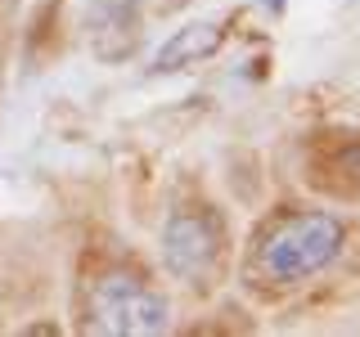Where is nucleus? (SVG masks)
<instances>
[{"mask_svg": "<svg viewBox=\"0 0 360 337\" xmlns=\"http://www.w3.org/2000/svg\"><path fill=\"white\" fill-rule=\"evenodd\" d=\"M225 41V27L221 22H189V27H180L172 41L158 50L153 59V72H176V67H194L202 63L207 54H217Z\"/></svg>", "mask_w": 360, "mask_h": 337, "instance_id": "20e7f679", "label": "nucleus"}, {"mask_svg": "<svg viewBox=\"0 0 360 337\" xmlns=\"http://www.w3.org/2000/svg\"><path fill=\"white\" fill-rule=\"evenodd\" d=\"M342 243H347V230L333 211H292V216L275 220L262 234L252 270L262 284L288 288V284H302V279L329 270L342 256Z\"/></svg>", "mask_w": 360, "mask_h": 337, "instance_id": "f257e3e1", "label": "nucleus"}, {"mask_svg": "<svg viewBox=\"0 0 360 337\" xmlns=\"http://www.w3.org/2000/svg\"><path fill=\"white\" fill-rule=\"evenodd\" d=\"M221 252H225V230L212 211L202 207H180L162 225V265L189 288H212L221 275Z\"/></svg>", "mask_w": 360, "mask_h": 337, "instance_id": "7ed1b4c3", "label": "nucleus"}, {"mask_svg": "<svg viewBox=\"0 0 360 337\" xmlns=\"http://www.w3.org/2000/svg\"><path fill=\"white\" fill-rule=\"evenodd\" d=\"M86 329L90 333H112V337H153L167 333L172 310L144 279L127 270H108V275L86 284Z\"/></svg>", "mask_w": 360, "mask_h": 337, "instance_id": "f03ea898", "label": "nucleus"}, {"mask_svg": "<svg viewBox=\"0 0 360 337\" xmlns=\"http://www.w3.org/2000/svg\"><path fill=\"white\" fill-rule=\"evenodd\" d=\"M311 180L329 194H342V198H360V140L352 144H333L329 153L315 162Z\"/></svg>", "mask_w": 360, "mask_h": 337, "instance_id": "39448f33", "label": "nucleus"}]
</instances>
